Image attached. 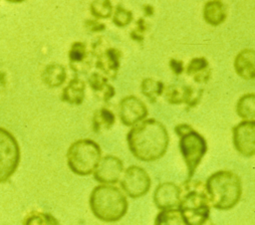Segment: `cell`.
Here are the masks:
<instances>
[{
  "instance_id": "obj_24",
  "label": "cell",
  "mask_w": 255,
  "mask_h": 225,
  "mask_svg": "<svg viewBox=\"0 0 255 225\" xmlns=\"http://www.w3.org/2000/svg\"><path fill=\"white\" fill-rule=\"evenodd\" d=\"M255 95L247 93L242 95L236 104V112L243 120H254Z\"/></svg>"
},
{
  "instance_id": "obj_5",
  "label": "cell",
  "mask_w": 255,
  "mask_h": 225,
  "mask_svg": "<svg viewBox=\"0 0 255 225\" xmlns=\"http://www.w3.org/2000/svg\"><path fill=\"white\" fill-rule=\"evenodd\" d=\"M174 131L179 137L178 146L187 168V179H191L207 152V141L188 123L176 124Z\"/></svg>"
},
{
  "instance_id": "obj_26",
  "label": "cell",
  "mask_w": 255,
  "mask_h": 225,
  "mask_svg": "<svg viewBox=\"0 0 255 225\" xmlns=\"http://www.w3.org/2000/svg\"><path fill=\"white\" fill-rule=\"evenodd\" d=\"M23 225H60V223L51 213L32 211L25 217Z\"/></svg>"
},
{
  "instance_id": "obj_30",
  "label": "cell",
  "mask_w": 255,
  "mask_h": 225,
  "mask_svg": "<svg viewBox=\"0 0 255 225\" xmlns=\"http://www.w3.org/2000/svg\"><path fill=\"white\" fill-rule=\"evenodd\" d=\"M84 26L86 28L87 31L91 32V33H99L102 32L104 30H106V24L96 20V19H87L84 22Z\"/></svg>"
},
{
  "instance_id": "obj_22",
  "label": "cell",
  "mask_w": 255,
  "mask_h": 225,
  "mask_svg": "<svg viewBox=\"0 0 255 225\" xmlns=\"http://www.w3.org/2000/svg\"><path fill=\"white\" fill-rule=\"evenodd\" d=\"M116 122L115 113L108 108L102 107L94 112L92 117V127L94 132L100 133L111 129Z\"/></svg>"
},
{
  "instance_id": "obj_14",
  "label": "cell",
  "mask_w": 255,
  "mask_h": 225,
  "mask_svg": "<svg viewBox=\"0 0 255 225\" xmlns=\"http://www.w3.org/2000/svg\"><path fill=\"white\" fill-rule=\"evenodd\" d=\"M68 58L70 69L77 77L79 75H86L92 68L93 58L87 44L84 42H73L68 52Z\"/></svg>"
},
{
  "instance_id": "obj_10",
  "label": "cell",
  "mask_w": 255,
  "mask_h": 225,
  "mask_svg": "<svg viewBox=\"0 0 255 225\" xmlns=\"http://www.w3.org/2000/svg\"><path fill=\"white\" fill-rule=\"evenodd\" d=\"M233 145L245 157L255 154V120H242L232 128Z\"/></svg>"
},
{
  "instance_id": "obj_28",
  "label": "cell",
  "mask_w": 255,
  "mask_h": 225,
  "mask_svg": "<svg viewBox=\"0 0 255 225\" xmlns=\"http://www.w3.org/2000/svg\"><path fill=\"white\" fill-rule=\"evenodd\" d=\"M113 23L119 28H125L133 20V14L130 10L125 8L123 5H116L113 12Z\"/></svg>"
},
{
  "instance_id": "obj_33",
  "label": "cell",
  "mask_w": 255,
  "mask_h": 225,
  "mask_svg": "<svg viewBox=\"0 0 255 225\" xmlns=\"http://www.w3.org/2000/svg\"><path fill=\"white\" fill-rule=\"evenodd\" d=\"M6 75L3 72H0V94L5 90L6 88Z\"/></svg>"
},
{
  "instance_id": "obj_32",
  "label": "cell",
  "mask_w": 255,
  "mask_h": 225,
  "mask_svg": "<svg viewBox=\"0 0 255 225\" xmlns=\"http://www.w3.org/2000/svg\"><path fill=\"white\" fill-rule=\"evenodd\" d=\"M142 9H143V12H144V16H146V17H150V16H152L153 13H154V8H153V6H151V5H149V4L143 5Z\"/></svg>"
},
{
  "instance_id": "obj_11",
  "label": "cell",
  "mask_w": 255,
  "mask_h": 225,
  "mask_svg": "<svg viewBox=\"0 0 255 225\" xmlns=\"http://www.w3.org/2000/svg\"><path fill=\"white\" fill-rule=\"evenodd\" d=\"M124 170L123 160L116 155L108 154L102 156L93 175L94 179L100 184L115 185L121 180Z\"/></svg>"
},
{
  "instance_id": "obj_25",
  "label": "cell",
  "mask_w": 255,
  "mask_h": 225,
  "mask_svg": "<svg viewBox=\"0 0 255 225\" xmlns=\"http://www.w3.org/2000/svg\"><path fill=\"white\" fill-rule=\"evenodd\" d=\"M154 225H186L177 208L160 210L154 219Z\"/></svg>"
},
{
  "instance_id": "obj_20",
  "label": "cell",
  "mask_w": 255,
  "mask_h": 225,
  "mask_svg": "<svg viewBox=\"0 0 255 225\" xmlns=\"http://www.w3.org/2000/svg\"><path fill=\"white\" fill-rule=\"evenodd\" d=\"M227 17V8L224 2L211 0L205 2L203 6V19L210 26L221 25Z\"/></svg>"
},
{
  "instance_id": "obj_13",
  "label": "cell",
  "mask_w": 255,
  "mask_h": 225,
  "mask_svg": "<svg viewBox=\"0 0 255 225\" xmlns=\"http://www.w3.org/2000/svg\"><path fill=\"white\" fill-rule=\"evenodd\" d=\"M202 94V89H194L191 86L168 85L164 87L162 95L170 105L184 104L187 109H192L199 104Z\"/></svg>"
},
{
  "instance_id": "obj_34",
  "label": "cell",
  "mask_w": 255,
  "mask_h": 225,
  "mask_svg": "<svg viewBox=\"0 0 255 225\" xmlns=\"http://www.w3.org/2000/svg\"><path fill=\"white\" fill-rule=\"evenodd\" d=\"M202 225H215V224H214V223H213V221H212V220L209 218V219H208V220H207L205 223H203Z\"/></svg>"
},
{
  "instance_id": "obj_23",
  "label": "cell",
  "mask_w": 255,
  "mask_h": 225,
  "mask_svg": "<svg viewBox=\"0 0 255 225\" xmlns=\"http://www.w3.org/2000/svg\"><path fill=\"white\" fill-rule=\"evenodd\" d=\"M164 83L157 81L151 78H145L140 83L141 94L151 103L154 104L157 101V98L163 94Z\"/></svg>"
},
{
  "instance_id": "obj_18",
  "label": "cell",
  "mask_w": 255,
  "mask_h": 225,
  "mask_svg": "<svg viewBox=\"0 0 255 225\" xmlns=\"http://www.w3.org/2000/svg\"><path fill=\"white\" fill-rule=\"evenodd\" d=\"M255 54L253 49H243L235 57L233 67L236 74L244 80H253L255 78L254 66Z\"/></svg>"
},
{
  "instance_id": "obj_12",
  "label": "cell",
  "mask_w": 255,
  "mask_h": 225,
  "mask_svg": "<svg viewBox=\"0 0 255 225\" xmlns=\"http://www.w3.org/2000/svg\"><path fill=\"white\" fill-rule=\"evenodd\" d=\"M121 121L127 126H133L142 121L148 115L145 104L133 95L124 97L119 104Z\"/></svg>"
},
{
  "instance_id": "obj_7",
  "label": "cell",
  "mask_w": 255,
  "mask_h": 225,
  "mask_svg": "<svg viewBox=\"0 0 255 225\" xmlns=\"http://www.w3.org/2000/svg\"><path fill=\"white\" fill-rule=\"evenodd\" d=\"M90 53L99 73L108 80H115L121 67V50L110 46L105 38L98 37L92 43Z\"/></svg>"
},
{
  "instance_id": "obj_9",
  "label": "cell",
  "mask_w": 255,
  "mask_h": 225,
  "mask_svg": "<svg viewBox=\"0 0 255 225\" xmlns=\"http://www.w3.org/2000/svg\"><path fill=\"white\" fill-rule=\"evenodd\" d=\"M120 181L122 189L130 198L144 196L151 186L149 174L138 165H130L126 168Z\"/></svg>"
},
{
  "instance_id": "obj_19",
  "label": "cell",
  "mask_w": 255,
  "mask_h": 225,
  "mask_svg": "<svg viewBox=\"0 0 255 225\" xmlns=\"http://www.w3.org/2000/svg\"><path fill=\"white\" fill-rule=\"evenodd\" d=\"M184 71L197 84H206L211 78V68L205 57L192 58L184 68Z\"/></svg>"
},
{
  "instance_id": "obj_27",
  "label": "cell",
  "mask_w": 255,
  "mask_h": 225,
  "mask_svg": "<svg viewBox=\"0 0 255 225\" xmlns=\"http://www.w3.org/2000/svg\"><path fill=\"white\" fill-rule=\"evenodd\" d=\"M90 12L96 20L108 19L113 15L114 6L109 0L92 1L90 4Z\"/></svg>"
},
{
  "instance_id": "obj_16",
  "label": "cell",
  "mask_w": 255,
  "mask_h": 225,
  "mask_svg": "<svg viewBox=\"0 0 255 225\" xmlns=\"http://www.w3.org/2000/svg\"><path fill=\"white\" fill-rule=\"evenodd\" d=\"M88 84L95 97L102 102H109L116 95V90L109 80L99 72H93L88 77Z\"/></svg>"
},
{
  "instance_id": "obj_3",
  "label": "cell",
  "mask_w": 255,
  "mask_h": 225,
  "mask_svg": "<svg viewBox=\"0 0 255 225\" xmlns=\"http://www.w3.org/2000/svg\"><path fill=\"white\" fill-rule=\"evenodd\" d=\"M89 204L94 216L107 223L120 221L128 212L126 194L115 185L99 184L92 190Z\"/></svg>"
},
{
  "instance_id": "obj_17",
  "label": "cell",
  "mask_w": 255,
  "mask_h": 225,
  "mask_svg": "<svg viewBox=\"0 0 255 225\" xmlns=\"http://www.w3.org/2000/svg\"><path fill=\"white\" fill-rule=\"evenodd\" d=\"M87 85L80 77L72 78L61 94V101L73 106H80L86 98Z\"/></svg>"
},
{
  "instance_id": "obj_4",
  "label": "cell",
  "mask_w": 255,
  "mask_h": 225,
  "mask_svg": "<svg viewBox=\"0 0 255 225\" xmlns=\"http://www.w3.org/2000/svg\"><path fill=\"white\" fill-rule=\"evenodd\" d=\"M204 184L211 207L215 209L230 210L241 199V179L231 170L215 171L207 178Z\"/></svg>"
},
{
  "instance_id": "obj_6",
  "label": "cell",
  "mask_w": 255,
  "mask_h": 225,
  "mask_svg": "<svg viewBox=\"0 0 255 225\" xmlns=\"http://www.w3.org/2000/svg\"><path fill=\"white\" fill-rule=\"evenodd\" d=\"M101 158V146L91 138L78 139L67 150V164L73 173L80 176L93 174Z\"/></svg>"
},
{
  "instance_id": "obj_15",
  "label": "cell",
  "mask_w": 255,
  "mask_h": 225,
  "mask_svg": "<svg viewBox=\"0 0 255 225\" xmlns=\"http://www.w3.org/2000/svg\"><path fill=\"white\" fill-rule=\"evenodd\" d=\"M180 199V187L173 182H162L153 192V202L159 210L177 208Z\"/></svg>"
},
{
  "instance_id": "obj_21",
  "label": "cell",
  "mask_w": 255,
  "mask_h": 225,
  "mask_svg": "<svg viewBox=\"0 0 255 225\" xmlns=\"http://www.w3.org/2000/svg\"><path fill=\"white\" fill-rule=\"evenodd\" d=\"M41 78L46 86L50 88H58L65 83L67 79V71L65 66L58 63H52L44 68Z\"/></svg>"
},
{
  "instance_id": "obj_8",
  "label": "cell",
  "mask_w": 255,
  "mask_h": 225,
  "mask_svg": "<svg viewBox=\"0 0 255 225\" xmlns=\"http://www.w3.org/2000/svg\"><path fill=\"white\" fill-rule=\"evenodd\" d=\"M21 151L16 137L0 126V183L7 181L17 170Z\"/></svg>"
},
{
  "instance_id": "obj_31",
  "label": "cell",
  "mask_w": 255,
  "mask_h": 225,
  "mask_svg": "<svg viewBox=\"0 0 255 225\" xmlns=\"http://www.w3.org/2000/svg\"><path fill=\"white\" fill-rule=\"evenodd\" d=\"M168 65H169L170 70L176 76H180L184 72V64H183V61H181V60L171 58L168 62Z\"/></svg>"
},
{
  "instance_id": "obj_2",
  "label": "cell",
  "mask_w": 255,
  "mask_h": 225,
  "mask_svg": "<svg viewBox=\"0 0 255 225\" xmlns=\"http://www.w3.org/2000/svg\"><path fill=\"white\" fill-rule=\"evenodd\" d=\"M177 206L186 225H202L210 217L211 204L201 180L186 179L180 186Z\"/></svg>"
},
{
  "instance_id": "obj_29",
  "label": "cell",
  "mask_w": 255,
  "mask_h": 225,
  "mask_svg": "<svg viewBox=\"0 0 255 225\" xmlns=\"http://www.w3.org/2000/svg\"><path fill=\"white\" fill-rule=\"evenodd\" d=\"M147 29H148V24L146 23L144 18L140 17L135 21V26L130 31L129 36L133 41L137 43H141L144 39V34L147 31Z\"/></svg>"
},
{
  "instance_id": "obj_1",
  "label": "cell",
  "mask_w": 255,
  "mask_h": 225,
  "mask_svg": "<svg viewBox=\"0 0 255 225\" xmlns=\"http://www.w3.org/2000/svg\"><path fill=\"white\" fill-rule=\"evenodd\" d=\"M127 142L129 151L136 159L150 162L165 154L169 135L162 122L155 118H145L128 130Z\"/></svg>"
}]
</instances>
